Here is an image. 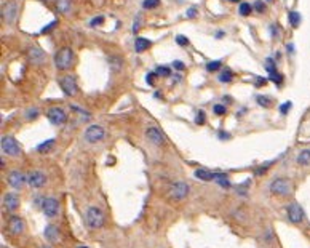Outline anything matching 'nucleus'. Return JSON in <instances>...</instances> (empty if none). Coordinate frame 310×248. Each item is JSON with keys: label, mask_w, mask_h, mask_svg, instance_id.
Returning a JSON list of instances; mask_svg holds the SVG:
<instances>
[{"label": "nucleus", "mask_w": 310, "mask_h": 248, "mask_svg": "<svg viewBox=\"0 0 310 248\" xmlns=\"http://www.w3.org/2000/svg\"><path fill=\"white\" fill-rule=\"evenodd\" d=\"M18 16V5L13 0H5L2 2V19L6 24H13Z\"/></svg>", "instance_id": "5"}, {"label": "nucleus", "mask_w": 310, "mask_h": 248, "mask_svg": "<svg viewBox=\"0 0 310 248\" xmlns=\"http://www.w3.org/2000/svg\"><path fill=\"white\" fill-rule=\"evenodd\" d=\"M195 176H197V179H201V181H213L214 173L208 171V170H203V168H200V170L195 171Z\"/></svg>", "instance_id": "23"}, {"label": "nucleus", "mask_w": 310, "mask_h": 248, "mask_svg": "<svg viewBox=\"0 0 310 248\" xmlns=\"http://www.w3.org/2000/svg\"><path fill=\"white\" fill-rule=\"evenodd\" d=\"M266 82H267V80H266V79H262V77H259L258 80H256V85H258V86H259V85H264Z\"/></svg>", "instance_id": "45"}, {"label": "nucleus", "mask_w": 310, "mask_h": 248, "mask_svg": "<svg viewBox=\"0 0 310 248\" xmlns=\"http://www.w3.org/2000/svg\"><path fill=\"white\" fill-rule=\"evenodd\" d=\"M233 79V74H232V71H222V74L219 76V80L222 83H227V82H231V80Z\"/></svg>", "instance_id": "28"}, {"label": "nucleus", "mask_w": 310, "mask_h": 248, "mask_svg": "<svg viewBox=\"0 0 310 248\" xmlns=\"http://www.w3.org/2000/svg\"><path fill=\"white\" fill-rule=\"evenodd\" d=\"M85 221L90 229H101L104 226V213L98 207H90L85 213Z\"/></svg>", "instance_id": "2"}, {"label": "nucleus", "mask_w": 310, "mask_h": 248, "mask_svg": "<svg viewBox=\"0 0 310 248\" xmlns=\"http://www.w3.org/2000/svg\"><path fill=\"white\" fill-rule=\"evenodd\" d=\"M28 58L32 64H43L45 59H46V55L42 48H39V46H29L28 48Z\"/></svg>", "instance_id": "14"}, {"label": "nucleus", "mask_w": 310, "mask_h": 248, "mask_svg": "<svg viewBox=\"0 0 310 248\" xmlns=\"http://www.w3.org/2000/svg\"><path fill=\"white\" fill-rule=\"evenodd\" d=\"M42 248H50V247H42Z\"/></svg>", "instance_id": "50"}, {"label": "nucleus", "mask_w": 310, "mask_h": 248, "mask_svg": "<svg viewBox=\"0 0 310 248\" xmlns=\"http://www.w3.org/2000/svg\"><path fill=\"white\" fill-rule=\"evenodd\" d=\"M213 112L216 114V116H224L226 114V106H222V104H216L213 107Z\"/></svg>", "instance_id": "33"}, {"label": "nucleus", "mask_w": 310, "mask_h": 248, "mask_svg": "<svg viewBox=\"0 0 310 248\" xmlns=\"http://www.w3.org/2000/svg\"><path fill=\"white\" fill-rule=\"evenodd\" d=\"M78 248H88V247H78Z\"/></svg>", "instance_id": "49"}, {"label": "nucleus", "mask_w": 310, "mask_h": 248, "mask_svg": "<svg viewBox=\"0 0 310 248\" xmlns=\"http://www.w3.org/2000/svg\"><path fill=\"white\" fill-rule=\"evenodd\" d=\"M258 104H261L262 107H271L272 106V99L269 96H258Z\"/></svg>", "instance_id": "29"}, {"label": "nucleus", "mask_w": 310, "mask_h": 248, "mask_svg": "<svg viewBox=\"0 0 310 248\" xmlns=\"http://www.w3.org/2000/svg\"><path fill=\"white\" fill-rule=\"evenodd\" d=\"M229 2H240V0H229Z\"/></svg>", "instance_id": "48"}, {"label": "nucleus", "mask_w": 310, "mask_h": 248, "mask_svg": "<svg viewBox=\"0 0 310 248\" xmlns=\"http://www.w3.org/2000/svg\"><path fill=\"white\" fill-rule=\"evenodd\" d=\"M58 208H59V204L55 197H46L43 199L42 202V210H43V214L46 218H55L58 216Z\"/></svg>", "instance_id": "10"}, {"label": "nucleus", "mask_w": 310, "mask_h": 248, "mask_svg": "<svg viewBox=\"0 0 310 248\" xmlns=\"http://www.w3.org/2000/svg\"><path fill=\"white\" fill-rule=\"evenodd\" d=\"M46 117L53 124V125H63L66 122V112L61 109V107H51V109L46 112Z\"/></svg>", "instance_id": "13"}, {"label": "nucleus", "mask_w": 310, "mask_h": 248, "mask_svg": "<svg viewBox=\"0 0 310 248\" xmlns=\"http://www.w3.org/2000/svg\"><path fill=\"white\" fill-rule=\"evenodd\" d=\"M189 191H191V186L184 181H176V183H173L171 187H170V197L173 200H184L187 196H189Z\"/></svg>", "instance_id": "6"}, {"label": "nucleus", "mask_w": 310, "mask_h": 248, "mask_svg": "<svg viewBox=\"0 0 310 248\" xmlns=\"http://www.w3.org/2000/svg\"><path fill=\"white\" fill-rule=\"evenodd\" d=\"M8 229H10V232L13 234V236H19V234L24 231V221H23V218L11 216L8 219Z\"/></svg>", "instance_id": "16"}, {"label": "nucleus", "mask_w": 310, "mask_h": 248, "mask_svg": "<svg viewBox=\"0 0 310 248\" xmlns=\"http://www.w3.org/2000/svg\"><path fill=\"white\" fill-rule=\"evenodd\" d=\"M109 64L112 66V69H114V71H117V69L122 68V59H118V58H111Z\"/></svg>", "instance_id": "31"}, {"label": "nucleus", "mask_w": 310, "mask_h": 248, "mask_svg": "<svg viewBox=\"0 0 310 248\" xmlns=\"http://www.w3.org/2000/svg\"><path fill=\"white\" fill-rule=\"evenodd\" d=\"M221 66H222L221 61H213V63H208L206 64V69L210 71V72H216V71L221 69Z\"/></svg>", "instance_id": "30"}, {"label": "nucleus", "mask_w": 310, "mask_h": 248, "mask_svg": "<svg viewBox=\"0 0 310 248\" xmlns=\"http://www.w3.org/2000/svg\"><path fill=\"white\" fill-rule=\"evenodd\" d=\"M151 40H147L144 37H138L136 40H134V50H136L138 53H143L146 50L151 48Z\"/></svg>", "instance_id": "20"}, {"label": "nucleus", "mask_w": 310, "mask_h": 248, "mask_svg": "<svg viewBox=\"0 0 310 248\" xmlns=\"http://www.w3.org/2000/svg\"><path fill=\"white\" fill-rule=\"evenodd\" d=\"M3 204L10 211H15L19 207V197L16 196V194L8 192V194H5L3 196Z\"/></svg>", "instance_id": "18"}, {"label": "nucleus", "mask_w": 310, "mask_h": 248, "mask_svg": "<svg viewBox=\"0 0 310 248\" xmlns=\"http://www.w3.org/2000/svg\"><path fill=\"white\" fill-rule=\"evenodd\" d=\"M74 64V51L69 46H64V48L59 50L55 55V66L59 71H67L71 69Z\"/></svg>", "instance_id": "1"}, {"label": "nucleus", "mask_w": 310, "mask_h": 248, "mask_svg": "<svg viewBox=\"0 0 310 248\" xmlns=\"http://www.w3.org/2000/svg\"><path fill=\"white\" fill-rule=\"evenodd\" d=\"M8 183L13 189H23V186L28 183V175H24V173L18 170H13L8 173Z\"/></svg>", "instance_id": "11"}, {"label": "nucleus", "mask_w": 310, "mask_h": 248, "mask_svg": "<svg viewBox=\"0 0 310 248\" xmlns=\"http://www.w3.org/2000/svg\"><path fill=\"white\" fill-rule=\"evenodd\" d=\"M155 76L168 77V76H171V69L168 68V66H157V69H155Z\"/></svg>", "instance_id": "25"}, {"label": "nucleus", "mask_w": 310, "mask_h": 248, "mask_svg": "<svg viewBox=\"0 0 310 248\" xmlns=\"http://www.w3.org/2000/svg\"><path fill=\"white\" fill-rule=\"evenodd\" d=\"M154 72H149V74H147V76H146V82L147 83H149V85H154Z\"/></svg>", "instance_id": "44"}, {"label": "nucleus", "mask_w": 310, "mask_h": 248, "mask_svg": "<svg viewBox=\"0 0 310 248\" xmlns=\"http://www.w3.org/2000/svg\"><path fill=\"white\" fill-rule=\"evenodd\" d=\"M219 136H221V139H227L229 135H227V133H222V131H221V133H219Z\"/></svg>", "instance_id": "46"}, {"label": "nucleus", "mask_w": 310, "mask_h": 248, "mask_svg": "<svg viewBox=\"0 0 310 248\" xmlns=\"http://www.w3.org/2000/svg\"><path fill=\"white\" fill-rule=\"evenodd\" d=\"M296 160H298V165L301 166H310V149L301 151Z\"/></svg>", "instance_id": "21"}, {"label": "nucleus", "mask_w": 310, "mask_h": 248, "mask_svg": "<svg viewBox=\"0 0 310 248\" xmlns=\"http://www.w3.org/2000/svg\"><path fill=\"white\" fill-rule=\"evenodd\" d=\"M104 135H106V131L103 126H99V125H91L86 128L85 131V141L86 143H90V144H94V143H99V141H103L104 139Z\"/></svg>", "instance_id": "7"}, {"label": "nucleus", "mask_w": 310, "mask_h": 248, "mask_svg": "<svg viewBox=\"0 0 310 248\" xmlns=\"http://www.w3.org/2000/svg\"><path fill=\"white\" fill-rule=\"evenodd\" d=\"M291 106H293V104L289 103V101H288V103H285V104H281V106H280V112L283 114V116H285V114H288V111L291 109Z\"/></svg>", "instance_id": "37"}, {"label": "nucleus", "mask_w": 310, "mask_h": 248, "mask_svg": "<svg viewBox=\"0 0 310 248\" xmlns=\"http://www.w3.org/2000/svg\"><path fill=\"white\" fill-rule=\"evenodd\" d=\"M146 138L149 139V141L155 146H161L165 143V138L163 135L157 130V128H154V126H151V128H147L146 130Z\"/></svg>", "instance_id": "17"}, {"label": "nucleus", "mask_w": 310, "mask_h": 248, "mask_svg": "<svg viewBox=\"0 0 310 248\" xmlns=\"http://www.w3.org/2000/svg\"><path fill=\"white\" fill-rule=\"evenodd\" d=\"M56 24H58V21H51L48 26H46V28H43V29H42V34H46V32H50L53 28H56Z\"/></svg>", "instance_id": "38"}, {"label": "nucleus", "mask_w": 310, "mask_h": 248, "mask_svg": "<svg viewBox=\"0 0 310 248\" xmlns=\"http://www.w3.org/2000/svg\"><path fill=\"white\" fill-rule=\"evenodd\" d=\"M195 122H197V125H203L205 124V112L203 111L197 112V116H195Z\"/></svg>", "instance_id": "35"}, {"label": "nucleus", "mask_w": 310, "mask_h": 248, "mask_svg": "<svg viewBox=\"0 0 310 248\" xmlns=\"http://www.w3.org/2000/svg\"><path fill=\"white\" fill-rule=\"evenodd\" d=\"M103 21H104V18H103V16H98V18H93L90 24H91V26H99Z\"/></svg>", "instance_id": "39"}, {"label": "nucleus", "mask_w": 310, "mask_h": 248, "mask_svg": "<svg viewBox=\"0 0 310 248\" xmlns=\"http://www.w3.org/2000/svg\"><path fill=\"white\" fill-rule=\"evenodd\" d=\"M288 19H289V23H291L293 28H299V24L302 21V18L299 15V11H289L288 13Z\"/></svg>", "instance_id": "24"}, {"label": "nucleus", "mask_w": 310, "mask_h": 248, "mask_svg": "<svg viewBox=\"0 0 310 248\" xmlns=\"http://www.w3.org/2000/svg\"><path fill=\"white\" fill-rule=\"evenodd\" d=\"M55 6H56L58 13H61V15H69L72 10V2L71 0H56Z\"/></svg>", "instance_id": "19"}, {"label": "nucleus", "mask_w": 310, "mask_h": 248, "mask_svg": "<svg viewBox=\"0 0 310 248\" xmlns=\"http://www.w3.org/2000/svg\"><path fill=\"white\" fill-rule=\"evenodd\" d=\"M158 5H160V0H144L143 8L144 10H152V8H157Z\"/></svg>", "instance_id": "27"}, {"label": "nucleus", "mask_w": 310, "mask_h": 248, "mask_svg": "<svg viewBox=\"0 0 310 248\" xmlns=\"http://www.w3.org/2000/svg\"><path fill=\"white\" fill-rule=\"evenodd\" d=\"M173 66H174V69H178V71H184V69H186L184 63H181V61H174Z\"/></svg>", "instance_id": "40"}, {"label": "nucleus", "mask_w": 310, "mask_h": 248, "mask_svg": "<svg viewBox=\"0 0 310 248\" xmlns=\"http://www.w3.org/2000/svg\"><path fill=\"white\" fill-rule=\"evenodd\" d=\"M286 214H288V219L291 221L293 224H301L302 221H304V210H302V207L296 202H291L288 205Z\"/></svg>", "instance_id": "8"}, {"label": "nucleus", "mask_w": 310, "mask_h": 248, "mask_svg": "<svg viewBox=\"0 0 310 248\" xmlns=\"http://www.w3.org/2000/svg\"><path fill=\"white\" fill-rule=\"evenodd\" d=\"M253 6H254V8L258 10L259 13H264V11H266V3L262 2V0H256Z\"/></svg>", "instance_id": "34"}, {"label": "nucleus", "mask_w": 310, "mask_h": 248, "mask_svg": "<svg viewBox=\"0 0 310 248\" xmlns=\"http://www.w3.org/2000/svg\"><path fill=\"white\" fill-rule=\"evenodd\" d=\"M269 189H271V192L275 194V196L285 197V196H289V194H291L293 183H291V179H288V178H275V179H272Z\"/></svg>", "instance_id": "3"}, {"label": "nucleus", "mask_w": 310, "mask_h": 248, "mask_svg": "<svg viewBox=\"0 0 310 248\" xmlns=\"http://www.w3.org/2000/svg\"><path fill=\"white\" fill-rule=\"evenodd\" d=\"M176 42H178L179 45H187V43H189V40H187L186 37H183V36H179V37L176 39Z\"/></svg>", "instance_id": "42"}, {"label": "nucleus", "mask_w": 310, "mask_h": 248, "mask_svg": "<svg viewBox=\"0 0 310 248\" xmlns=\"http://www.w3.org/2000/svg\"><path fill=\"white\" fill-rule=\"evenodd\" d=\"M0 147H2L3 154L6 156H11V157H18L21 156V147L16 143V139L13 136H2L0 139Z\"/></svg>", "instance_id": "4"}, {"label": "nucleus", "mask_w": 310, "mask_h": 248, "mask_svg": "<svg viewBox=\"0 0 310 248\" xmlns=\"http://www.w3.org/2000/svg\"><path fill=\"white\" fill-rule=\"evenodd\" d=\"M59 86H61V90L64 91V95L67 96H76L77 95V80L74 76H66L59 80Z\"/></svg>", "instance_id": "9"}, {"label": "nucleus", "mask_w": 310, "mask_h": 248, "mask_svg": "<svg viewBox=\"0 0 310 248\" xmlns=\"http://www.w3.org/2000/svg\"><path fill=\"white\" fill-rule=\"evenodd\" d=\"M55 144H56V141L55 139H46V141H43L42 144H39V147H37V151L39 152H50V151H53V147H55Z\"/></svg>", "instance_id": "22"}, {"label": "nucleus", "mask_w": 310, "mask_h": 248, "mask_svg": "<svg viewBox=\"0 0 310 248\" xmlns=\"http://www.w3.org/2000/svg\"><path fill=\"white\" fill-rule=\"evenodd\" d=\"M43 236H45L46 240H48V242L56 244V242H59V239H61V232H59L58 226H55V224H48V226L45 227Z\"/></svg>", "instance_id": "15"}, {"label": "nucleus", "mask_w": 310, "mask_h": 248, "mask_svg": "<svg viewBox=\"0 0 310 248\" xmlns=\"http://www.w3.org/2000/svg\"><path fill=\"white\" fill-rule=\"evenodd\" d=\"M195 15H197V8H195V6H192V8H189L187 16H189V18H194Z\"/></svg>", "instance_id": "43"}, {"label": "nucleus", "mask_w": 310, "mask_h": 248, "mask_svg": "<svg viewBox=\"0 0 310 248\" xmlns=\"http://www.w3.org/2000/svg\"><path fill=\"white\" fill-rule=\"evenodd\" d=\"M139 26H141V15L136 16V23L133 26V32H138L139 31Z\"/></svg>", "instance_id": "41"}, {"label": "nucleus", "mask_w": 310, "mask_h": 248, "mask_svg": "<svg viewBox=\"0 0 310 248\" xmlns=\"http://www.w3.org/2000/svg\"><path fill=\"white\" fill-rule=\"evenodd\" d=\"M37 116H39V109H36V107H32V109H29V111H28V114H26V117H28L29 120L36 119Z\"/></svg>", "instance_id": "36"}, {"label": "nucleus", "mask_w": 310, "mask_h": 248, "mask_svg": "<svg viewBox=\"0 0 310 248\" xmlns=\"http://www.w3.org/2000/svg\"><path fill=\"white\" fill-rule=\"evenodd\" d=\"M218 39H221V37H224V32H218V36H216Z\"/></svg>", "instance_id": "47"}, {"label": "nucleus", "mask_w": 310, "mask_h": 248, "mask_svg": "<svg viewBox=\"0 0 310 248\" xmlns=\"http://www.w3.org/2000/svg\"><path fill=\"white\" fill-rule=\"evenodd\" d=\"M238 11H240V15H241V16H248L249 13L253 11V5H251V3H248V2H243V3L240 5Z\"/></svg>", "instance_id": "26"}, {"label": "nucleus", "mask_w": 310, "mask_h": 248, "mask_svg": "<svg viewBox=\"0 0 310 248\" xmlns=\"http://www.w3.org/2000/svg\"><path fill=\"white\" fill-rule=\"evenodd\" d=\"M271 80H272V82L273 83H277L278 86L283 83V77L280 76V74L278 72H273V74H271Z\"/></svg>", "instance_id": "32"}, {"label": "nucleus", "mask_w": 310, "mask_h": 248, "mask_svg": "<svg viewBox=\"0 0 310 248\" xmlns=\"http://www.w3.org/2000/svg\"><path fill=\"white\" fill-rule=\"evenodd\" d=\"M46 183V176H45V173L42 171H39V170H32L28 173V184L31 187H43Z\"/></svg>", "instance_id": "12"}]
</instances>
